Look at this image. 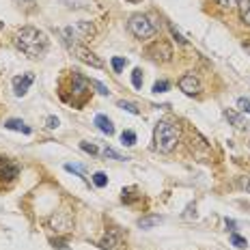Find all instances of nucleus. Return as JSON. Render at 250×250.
I'll list each match as a JSON object with an SVG mask.
<instances>
[{
  "mask_svg": "<svg viewBox=\"0 0 250 250\" xmlns=\"http://www.w3.org/2000/svg\"><path fill=\"white\" fill-rule=\"evenodd\" d=\"M13 41H15V45H18V50H22L30 59H41V56H45L50 50L48 35L39 28H33V26H24L22 30H18Z\"/></svg>",
  "mask_w": 250,
  "mask_h": 250,
  "instance_id": "1",
  "label": "nucleus"
},
{
  "mask_svg": "<svg viewBox=\"0 0 250 250\" xmlns=\"http://www.w3.org/2000/svg\"><path fill=\"white\" fill-rule=\"evenodd\" d=\"M153 143H155V149L158 151L170 153V151L177 147V143H179V127L170 121H160L155 125Z\"/></svg>",
  "mask_w": 250,
  "mask_h": 250,
  "instance_id": "2",
  "label": "nucleus"
},
{
  "mask_svg": "<svg viewBox=\"0 0 250 250\" xmlns=\"http://www.w3.org/2000/svg\"><path fill=\"white\" fill-rule=\"evenodd\" d=\"M127 30H129V33H132L136 39H140V41H143V39H151L155 33H158L155 24L151 22L147 15H143V13H136V15H132V18H129Z\"/></svg>",
  "mask_w": 250,
  "mask_h": 250,
  "instance_id": "3",
  "label": "nucleus"
},
{
  "mask_svg": "<svg viewBox=\"0 0 250 250\" xmlns=\"http://www.w3.org/2000/svg\"><path fill=\"white\" fill-rule=\"evenodd\" d=\"M147 56H151L153 61H170L173 59V48H170L168 41L164 39H158L153 45H149L147 48Z\"/></svg>",
  "mask_w": 250,
  "mask_h": 250,
  "instance_id": "4",
  "label": "nucleus"
},
{
  "mask_svg": "<svg viewBox=\"0 0 250 250\" xmlns=\"http://www.w3.org/2000/svg\"><path fill=\"white\" fill-rule=\"evenodd\" d=\"M71 52H74L78 59L84 62V65H91V67H95V69H102V67H104V61L95 54V52H91L88 48H84V45H80V43L71 45Z\"/></svg>",
  "mask_w": 250,
  "mask_h": 250,
  "instance_id": "5",
  "label": "nucleus"
},
{
  "mask_svg": "<svg viewBox=\"0 0 250 250\" xmlns=\"http://www.w3.org/2000/svg\"><path fill=\"white\" fill-rule=\"evenodd\" d=\"M50 227L54 229V231H59V233H65V231H69V229H71V213L67 211V209H62V211H56L54 216L50 218Z\"/></svg>",
  "mask_w": 250,
  "mask_h": 250,
  "instance_id": "6",
  "label": "nucleus"
},
{
  "mask_svg": "<svg viewBox=\"0 0 250 250\" xmlns=\"http://www.w3.org/2000/svg\"><path fill=\"white\" fill-rule=\"evenodd\" d=\"M18 175H20L18 162H13V160H9V158H0V179L13 181Z\"/></svg>",
  "mask_w": 250,
  "mask_h": 250,
  "instance_id": "7",
  "label": "nucleus"
},
{
  "mask_svg": "<svg viewBox=\"0 0 250 250\" xmlns=\"http://www.w3.org/2000/svg\"><path fill=\"white\" fill-rule=\"evenodd\" d=\"M35 82V76L33 74H22V76H15L13 78V93L18 97H24L28 93L30 84Z\"/></svg>",
  "mask_w": 250,
  "mask_h": 250,
  "instance_id": "8",
  "label": "nucleus"
},
{
  "mask_svg": "<svg viewBox=\"0 0 250 250\" xmlns=\"http://www.w3.org/2000/svg\"><path fill=\"white\" fill-rule=\"evenodd\" d=\"M179 88L186 93V95H196V93L201 91V82L194 74H186V76L179 78Z\"/></svg>",
  "mask_w": 250,
  "mask_h": 250,
  "instance_id": "9",
  "label": "nucleus"
},
{
  "mask_svg": "<svg viewBox=\"0 0 250 250\" xmlns=\"http://www.w3.org/2000/svg\"><path fill=\"white\" fill-rule=\"evenodd\" d=\"M100 248H104V250H119L121 248V233H119L117 229H108L106 235H104L102 242H100Z\"/></svg>",
  "mask_w": 250,
  "mask_h": 250,
  "instance_id": "10",
  "label": "nucleus"
},
{
  "mask_svg": "<svg viewBox=\"0 0 250 250\" xmlns=\"http://www.w3.org/2000/svg\"><path fill=\"white\" fill-rule=\"evenodd\" d=\"M93 123H95L97 129H100V132H104L106 136H112V134H114V125H112V121L106 117V114H97Z\"/></svg>",
  "mask_w": 250,
  "mask_h": 250,
  "instance_id": "11",
  "label": "nucleus"
},
{
  "mask_svg": "<svg viewBox=\"0 0 250 250\" xmlns=\"http://www.w3.org/2000/svg\"><path fill=\"white\" fill-rule=\"evenodd\" d=\"M4 127L13 129V132H22V134H30V132H33V129H30L24 121H20V119H7V121H4Z\"/></svg>",
  "mask_w": 250,
  "mask_h": 250,
  "instance_id": "12",
  "label": "nucleus"
},
{
  "mask_svg": "<svg viewBox=\"0 0 250 250\" xmlns=\"http://www.w3.org/2000/svg\"><path fill=\"white\" fill-rule=\"evenodd\" d=\"M237 7H239V18H242V22L250 26V0H237Z\"/></svg>",
  "mask_w": 250,
  "mask_h": 250,
  "instance_id": "13",
  "label": "nucleus"
},
{
  "mask_svg": "<svg viewBox=\"0 0 250 250\" xmlns=\"http://www.w3.org/2000/svg\"><path fill=\"white\" fill-rule=\"evenodd\" d=\"M160 222H162V216H145L138 220V227L140 229H153V227H158Z\"/></svg>",
  "mask_w": 250,
  "mask_h": 250,
  "instance_id": "14",
  "label": "nucleus"
},
{
  "mask_svg": "<svg viewBox=\"0 0 250 250\" xmlns=\"http://www.w3.org/2000/svg\"><path fill=\"white\" fill-rule=\"evenodd\" d=\"M225 117H227V119H229V121H231L233 125H235V127H237V129H244V127H246V125H248V123H246V121H244V119H242V117H239V114H237V112L229 110V108H227V110H225Z\"/></svg>",
  "mask_w": 250,
  "mask_h": 250,
  "instance_id": "15",
  "label": "nucleus"
},
{
  "mask_svg": "<svg viewBox=\"0 0 250 250\" xmlns=\"http://www.w3.org/2000/svg\"><path fill=\"white\" fill-rule=\"evenodd\" d=\"M121 145L123 147H134V145H136V132L125 129V132L121 134Z\"/></svg>",
  "mask_w": 250,
  "mask_h": 250,
  "instance_id": "16",
  "label": "nucleus"
},
{
  "mask_svg": "<svg viewBox=\"0 0 250 250\" xmlns=\"http://www.w3.org/2000/svg\"><path fill=\"white\" fill-rule=\"evenodd\" d=\"M119 108H121V110H125V112H129V114H140L138 106H136V104H132V102L121 100V102H119Z\"/></svg>",
  "mask_w": 250,
  "mask_h": 250,
  "instance_id": "17",
  "label": "nucleus"
},
{
  "mask_svg": "<svg viewBox=\"0 0 250 250\" xmlns=\"http://www.w3.org/2000/svg\"><path fill=\"white\" fill-rule=\"evenodd\" d=\"M93 184H95L97 188H106L108 186V175L102 173V170H97V173L93 175Z\"/></svg>",
  "mask_w": 250,
  "mask_h": 250,
  "instance_id": "18",
  "label": "nucleus"
},
{
  "mask_svg": "<svg viewBox=\"0 0 250 250\" xmlns=\"http://www.w3.org/2000/svg\"><path fill=\"white\" fill-rule=\"evenodd\" d=\"M125 65H127V59H123V56H114L112 59V69L117 71V74H121Z\"/></svg>",
  "mask_w": 250,
  "mask_h": 250,
  "instance_id": "19",
  "label": "nucleus"
},
{
  "mask_svg": "<svg viewBox=\"0 0 250 250\" xmlns=\"http://www.w3.org/2000/svg\"><path fill=\"white\" fill-rule=\"evenodd\" d=\"M134 192H136V188H125V190L121 192V201L123 203H132L134 199H136V194H134Z\"/></svg>",
  "mask_w": 250,
  "mask_h": 250,
  "instance_id": "20",
  "label": "nucleus"
},
{
  "mask_svg": "<svg viewBox=\"0 0 250 250\" xmlns=\"http://www.w3.org/2000/svg\"><path fill=\"white\" fill-rule=\"evenodd\" d=\"M88 84H91L93 88H95L100 95H110V91H108V86H104L100 80H88Z\"/></svg>",
  "mask_w": 250,
  "mask_h": 250,
  "instance_id": "21",
  "label": "nucleus"
},
{
  "mask_svg": "<svg viewBox=\"0 0 250 250\" xmlns=\"http://www.w3.org/2000/svg\"><path fill=\"white\" fill-rule=\"evenodd\" d=\"M231 244H233L235 248H246V246H248L246 239H244L242 235H237V233H231Z\"/></svg>",
  "mask_w": 250,
  "mask_h": 250,
  "instance_id": "22",
  "label": "nucleus"
},
{
  "mask_svg": "<svg viewBox=\"0 0 250 250\" xmlns=\"http://www.w3.org/2000/svg\"><path fill=\"white\" fill-rule=\"evenodd\" d=\"M132 84H134V88H143V71L140 69L132 71Z\"/></svg>",
  "mask_w": 250,
  "mask_h": 250,
  "instance_id": "23",
  "label": "nucleus"
},
{
  "mask_svg": "<svg viewBox=\"0 0 250 250\" xmlns=\"http://www.w3.org/2000/svg\"><path fill=\"white\" fill-rule=\"evenodd\" d=\"M102 155H104V158H112V160H129V158H123L121 153H117V151L110 149V147L104 149V151H102Z\"/></svg>",
  "mask_w": 250,
  "mask_h": 250,
  "instance_id": "24",
  "label": "nucleus"
},
{
  "mask_svg": "<svg viewBox=\"0 0 250 250\" xmlns=\"http://www.w3.org/2000/svg\"><path fill=\"white\" fill-rule=\"evenodd\" d=\"M170 88V82H166V80H158L153 84V93H166Z\"/></svg>",
  "mask_w": 250,
  "mask_h": 250,
  "instance_id": "25",
  "label": "nucleus"
},
{
  "mask_svg": "<svg viewBox=\"0 0 250 250\" xmlns=\"http://www.w3.org/2000/svg\"><path fill=\"white\" fill-rule=\"evenodd\" d=\"M80 149L86 151V153H91V155H97V153H100L97 145H93V143H80Z\"/></svg>",
  "mask_w": 250,
  "mask_h": 250,
  "instance_id": "26",
  "label": "nucleus"
},
{
  "mask_svg": "<svg viewBox=\"0 0 250 250\" xmlns=\"http://www.w3.org/2000/svg\"><path fill=\"white\" fill-rule=\"evenodd\" d=\"M65 170H69V173H76L78 177H82V179H86V177H84V170H82V166H76V164H65Z\"/></svg>",
  "mask_w": 250,
  "mask_h": 250,
  "instance_id": "27",
  "label": "nucleus"
},
{
  "mask_svg": "<svg viewBox=\"0 0 250 250\" xmlns=\"http://www.w3.org/2000/svg\"><path fill=\"white\" fill-rule=\"evenodd\" d=\"M168 28H170V33H173V37H175V41H177V43H181V45H186V43H188V41L184 39V35H181L179 30H177L175 26H173V24H168Z\"/></svg>",
  "mask_w": 250,
  "mask_h": 250,
  "instance_id": "28",
  "label": "nucleus"
},
{
  "mask_svg": "<svg viewBox=\"0 0 250 250\" xmlns=\"http://www.w3.org/2000/svg\"><path fill=\"white\" fill-rule=\"evenodd\" d=\"M237 106H239V110H242V112H248L250 114V100H248V97H239Z\"/></svg>",
  "mask_w": 250,
  "mask_h": 250,
  "instance_id": "29",
  "label": "nucleus"
},
{
  "mask_svg": "<svg viewBox=\"0 0 250 250\" xmlns=\"http://www.w3.org/2000/svg\"><path fill=\"white\" fill-rule=\"evenodd\" d=\"M45 125H48L50 129H56L61 125V121H59V117H48V119H45Z\"/></svg>",
  "mask_w": 250,
  "mask_h": 250,
  "instance_id": "30",
  "label": "nucleus"
},
{
  "mask_svg": "<svg viewBox=\"0 0 250 250\" xmlns=\"http://www.w3.org/2000/svg\"><path fill=\"white\" fill-rule=\"evenodd\" d=\"M216 4H220L222 9H231L237 4V0H216Z\"/></svg>",
  "mask_w": 250,
  "mask_h": 250,
  "instance_id": "31",
  "label": "nucleus"
},
{
  "mask_svg": "<svg viewBox=\"0 0 250 250\" xmlns=\"http://www.w3.org/2000/svg\"><path fill=\"white\" fill-rule=\"evenodd\" d=\"M225 222H227V229H229V231H231V233H235V227H237V225H235V220H229V218H227Z\"/></svg>",
  "mask_w": 250,
  "mask_h": 250,
  "instance_id": "32",
  "label": "nucleus"
},
{
  "mask_svg": "<svg viewBox=\"0 0 250 250\" xmlns=\"http://www.w3.org/2000/svg\"><path fill=\"white\" fill-rule=\"evenodd\" d=\"M15 2H20V4H28V7H33V4H35V0H15Z\"/></svg>",
  "mask_w": 250,
  "mask_h": 250,
  "instance_id": "33",
  "label": "nucleus"
},
{
  "mask_svg": "<svg viewBox=\"0 0 250 250\" xmlns=\"http://www.w3.org/2000/svg\"><path fill=\"white\" fill-rule=\"evenodd\" d=\"M244 188H246V190H248V192H250V179H248V181H246V184H244Z\"/></svg>",
  "mask_w": 250,
  "mask_h": 250,
  "instance_id": "34",
  "label": "nucleus"
},
{
  "mask_svg": "<svg viewBox=\"0 0 250 250\" xmlns=\"http://www.w3.org/2000/svg\"><path fill=\"white\" fill-rule=\"evenodd\" d=\"M129 2H140V0H129Z\"/></svg>",
  "mask_w": 250,
  "mask_h": 250,
  "instance_id": "35",
  "label": "nucleus"
},
{
  "mask_svg": "<svg viewBox=\"0 0 250 250\" xmlns=\"http://www.w3.org/2000/svg\"><path fill=\"white\" fill-rule=\"evenodd\" d=\"M246 48H248V52H250V43H248V45H246Z\"/></svg>",
  "mask_w": 250,
  "mask_h": 250,
  "instance_id": "36",
  "label": "nucleus"
}]
</instances>
